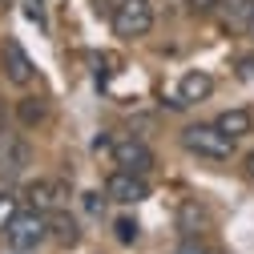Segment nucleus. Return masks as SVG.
I'll list each match as a JSON object with an SVG mask.
<instances>
[{
    "label": "nucleus",
    "mask_w": 254,
    "mask_h": 254,
    "mask_svg": "<svg viewBox=\"0 0 254 254\" xmlns=\"http://www.w3.org/2000/svg\"><path fill=\"white\" fill-rule=\"evenodd\" d=\"M182 145L194 157H206V162H230V157H234V141L222 133L214 121L186 125V129H182Z\"/></svg>",
    "instance_id": "nucleus-1"
},
{
    "label": "nucleus",
    "mask_w": 254,
    "mask_h": 254,
    "mask_svg": "<svg viewBox=\"0 0 254 254\" xmlns=\"http://www.w3.org/2000/svg\"><path fill=\"white\" fill-rule=\"evenodd\" d=\"M109 24L121 41H141L153 28V4L149 0H117L109 12Z\"/></svg>",
    "instance_id": "nucleus-2"
},
{
    "label": "nucleus",
    "mask_w": 254,
    "mask_h": 254,
    "mask_svg": "<svg viewBox=\"0 0 254 254\" xmlns=\"http://www.w3.org/2000/svg\"><path fill=\"white\" fill-rule=\"evenodd\" d=\"M109 153H113V166H117V170H129V174H141V178L157 166L153 149H149L141 137H113Z\"/></svg>",
    "instance_id": "nucleus-3"
},
{
    "label": "nucleus",
    "mask_w": 254,
    "mask_h": 254,
    "mask_svg": "<svg viewBox=\"0 0 254 254\" xmlns=\"http://www.w3.org/2000/svg\"><path fill=\"white\" fill-rule=\"evenodd\" d=\"M8 242H12V250L16 254H28V250H37L45 238H49V226H45V214H37V210H24V214H16L12 222H8Z\"/></svg>",
    "instance_id": "nucleus-4"
},
{
    "label": "nucleus",
    "mask_w": 254,
    "mask_h": 254,
    "mask_svg": "<svg viewBox=\"0 0 254 254\" xmlns=\"http://www.w3.org/2000/svg\"><path fill=\"white\" fill-rule=\"evenodd\" d=\"M28 206H33L37 214H53V210H65L69 202V182L65 178H37L33 186L24 190Z\"/></svg>",
    "instance_id": "nucleus-5"
},
{
    "label": "nucleus",
    "mask_w": 254,
    "mask_h": 254,
    "mask_svg": "<svg viewBox=\"0 0 254 254\" xmlns=\"http://www.w3.org/2000/svg\"><path fill=\"white\" fill-rule=\"evenodd\" d=\"M105 198L121 202V206H137V202L149 198V182L141 174H129V170H113L109 182H105Z\"/></svg>",
    "instance_id": "nucleus-6"
},
{
    "label": "nucleus",
    "mask_w": 254,
    "mask_h": 254,
    "mask_svg": "<svg viewBox=\"0 0 254 254\" xmlns=\"http://www.w3.org/2000/svg\"><path fill=\"white\" fill-rule=\"evenodd\" d=\"M4 77L12 85H20V89L33 85V77H37V69H33V61H28L20 41H4Z\"/></svg>",
    "instance_id": "nucleus-7"
},
{
    "label": "nucleus",
    "mask_w": 254,
    "mask_h": 254,
    "mask_svg": "<svg viewBox=\"0 0 254 254\" xmlns=\"http://www.w3.org/2000/svg\"><path fill=\"white\" fill-rule=\"evenodd\" d=\"M214 93V81H210V73H186L182 77V85H178V97L170 101V109H186V105H198V101H206Z\"/></svg>",
    "instance_id": "nucleus-8"
},
{
    "label": "nucleus",
    "mask_w": 254,
    "mask_h": 254,
    "mask_svg": "<svg viewBox=\"0 0 254 254\" xmlns=\"http://www.w3.org/2000/svg\"><path fill=\"white\" fill-rule=\"evenodd\" d=\"M218 16L230 33H246L254 24V0H222L218 4Z\"/></svg>",
    "instance_id": "nucleus-9"
},
{
    "label": "nucleus",
    "mask_w": 254,
    "mask_h": 254,
    "mask_svg": "<svg viewBox=\"0 0 254 254\" xmlns=\"http://www.w3.org/2000/svg\"><path fill=\"white\" fill-rule=\"evenodd\" d=\"M45 226H49V238H57L61 246H77V242H81V226H77V218L65 214V210L45 214Z\"/></svg>",
    "instance_id": "nucleus-10"
},
{
    "label": "nucleus",
    "mask_w": 254,
    "mask_h": 254,
    "mask_svg": "<svg viewBox=\"0 0 254 254\" xmlns=\"http://www.w3.org/2000/svg\"><path fill=\"white\" fill-rule=\"evenodd\" d=\"M218 129L226 133L230 141H238V137H246V133H254V109H226V113H218Z\"/></svg>",
    "instance_id": "nucleus-11"
},
{
    "label": "nucleus",
    "mask_w": 254,
    "mask_h": 254,
    "mask_svg": "<svg viewBox=\"0 0 254 254\" xmlns=\"http://www.w3.org/2000/svg\"><path fill=\"white\" fill-rule=\"evenodd\" d=\"M206 222H210V214H206L198 202H182V210H178V230H182L186 238H198V234L206 230Z\"/></svg>",
    "instance_id": "nucleus-12"
},
{
    "label": "nucleus",
    "mask_w": 254,
    "mask_h": 254,
    "mask_svg": "<svg viewBox=\"0 0 254 254\" xmlns=\"http://www.w3.org/2000/svg\"><path fill=\"white\" fill-rule=\"evenodd\" d=\"M45 117H49V101L45 97H33V93H28V97L16 101V121L24 125V129H37Z\"/></svg>",
    "instance_id": "nucleus-13"
},
{
    "label": "nucleus",
    "mask_w": 254,
    "mask_h": 254,
    "mask_svg": "<svg viewBox=\"0 0 254 254\" xmlns=\"http://www.w3.org/2000/svg\"><path fill=\"white\" fill-rule=\"evenodd\" d=\"M113 234H117L121 246H133V242L141 238V226H137V218H117V222H113Z\"/></svg>",
    "instance_id": "nucleus-14"
},
{
    "label": "nucleus",
    "mask_w": 254,
    "mask_h": 254,
    "mask_svg": "<svg viewBox=\"0 0 254 254\" xmlns=\"http://www.w3.org/2000/svg\"><path fill=\"white\" fill-rule=\"evenodd\" d=\"M20 214V206H16V198L12 194H0V230H8V222Z\"/></svg>",
    "instance_id": "nucleus-15"
},
{
    "label": "nucleus",
    "mask_w": 254,
    "mask_h": 254,
    "mask_svg": "<svg viewBox=\"0 0 254 254\" xmlns=\"http://www.w3.org/2000/svg\"><path fill=\"white\" fill-rule=\"evenodd\" d=\"M81 202H85V214L101 218V214H105V202H109V198H101V190H89V194H81Z\"/></svg>",
    "instance_id": "nucleus-16"
},
{
    "label": "nucleus",
    "mask_w": 254,
    "mask_h": 254,
    "mask_svg": "<svg viewBox=\"0 0 254 254\" xmlns=\"http://www.w3.org/2000/svg\"><path fill=\"white\" fill-rule=\"evenodd\" d=\"M24 16L45 28V24H49V16H45V0H24Z\"/></svg>",
    "instance_id": "nucleus-17"
},
{
    "label": "nucleus",
    "mask_w": 254,
    "mask_h": 254,
    "mask_svg": "<svg viewBox=\"0 0 254 254\" xmlns=\"http://www.w3.org/2000/svg\"><path fill=\"white\" fill-rule=\"evenodd\" d=\"M218 4H222V0H186L190 16H210V12H218Z\"/></svg>",
    "instance_id": "nucleus-18"
},
{
    "label": "nucleus",
    "mask_w": 254,
    "mask_h": 254,
    "mask_svg": "<svg viewBox=\"0 0 254 254\" xmlns=\"http://www.w3.org/2000/svg\"><path fill=\"white\" fill-rule=\"evenodd\" d=\"M174 254H206V246H202L198 238H186V242H182V246H178Z\"/></svg>",
    "instance_id": "nucleus-19"
},
{
    "label": "nucleus",
    "mask_w": 254,
    "mask_h": 254,
    "mask_svg": "<svg viewBox=\"0 0 254 254\" xmlns=\"http://www.w3.org/2000/svg\"><path fill=\"white\" fill-rule=\"evenodd\" d=\"M246 174H250V178H254V149H250V153H246Z\"/></svg>",
    "instance_id": "nucleus-20"
},
{
    "label": "nucleus",
    "mask_w": 254,
    "mask_h": 254,
    "mask_svg": "<svg viewBox=\"0 0 254 254\" xmlns=\"http://www.w3.org/2000/svg\"><path fill=\"white\" fill-rule=\"evenodd\" d=\"M206 254H218V250H206Z\"/></svg>",
    "instance_id": "nucleus-21"
}]
</instances>
